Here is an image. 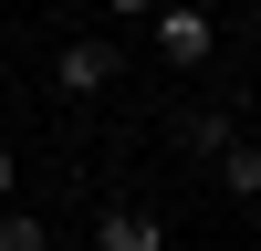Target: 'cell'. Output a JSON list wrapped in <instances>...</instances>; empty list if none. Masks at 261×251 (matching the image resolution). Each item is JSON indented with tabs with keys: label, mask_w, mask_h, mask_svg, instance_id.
<instances>
[{
	"label": "cell",
	"mask_w": 261,
	"mask_h": 251,
	"mask_svg": "<svg viewBox=\"0 0 261 251\" xmlns=\"http://www.w3.org/2000/svg\"><path fill=\"white\" fill-rule=\"evenodd\" d=\"M146 42H157V63H209L220 53V21L188 11V0H157V11H146Z\"/></svg>",
	"instance_id": "1"
},
{
	"label": "cell",
	"mask_w": 261,
	"mask_h": 251,
	"mask_svg": "<svg viewBox=\"0 0 261 251\" xmlns=\"http://www.w3.org/2000/svg\"><path fill=\"white\" fill-rule=\"evenodd\" d=\"M125 73V53H115V42H105V32H84V42H63V53H53V94H105V84H115Z\"/></svg>",
	"instance_id": "2"
},
{
	"label": "cell",
	"mask_w": 261,
	"mask_h": 251,
	"mask_svg": "<svg viewBox=\"0 0 261 251\" xmlns=\"http://www.w3.org/2000/svg\"><path fill=\"white\" fill-rule=\"evenodd\" d=\"M94 251H167V220H157V209H105V220H94Z\"/></svg>",
	"instance_id": "3"
},
{
	"label": "cell",
	"mask_w": 261,
	"mask_h": 251,
	"mask_svg": "<svg viewBox=\"0 0 261 251\" xmlns=\"http://www.w3.org/2000/svg\"><path fill=\"white\" fill-rule=\"evenodd\" d=\"M178 136H188V146H209V157H220V146L241 136V105H209V115H178Z\"/></svg>",
	"instance_id": "4"
},
{
	"label": "cell",
	"mask_w": 261,
	"mask_h": 251,
	"mask_svg": "<svg viewBox=\"0 0 261 251\" xmlns=\"http://www.w3.org/2000/svg\"><path fill=\"white\" fill-rule=\"evenodd\" d=\"M220 188H230V199H251V188H261V146H251V136L220 146Z\"/></svg>",
	"instance_id": "5"
},
{
	"label": "cell",
	"mask_w": 261,
	"mask_h": 251,
	"mask_svg": "<svg viewBox=\"0 0 261 251\" xmlns=\"http://www.w3.org/2000/svg\"><path fill=\"white\" fill-rule=\"evenodd\" d=\"M0 251H53V230H42L32 209H0Z\"/></svg>",
	"instance_id": "6"
},
{
	"label": "cell",
	"mask_w": 261,
	"mask_h": 251,
	"mask_svg": "<svg viewBox=\"0 0 261 251\" xmlns=\"http://www.w3.org/2000/svg\"><path fill=\"white\" fill-rule=\"evenodd\" d=\"M11 188H21V157H11V146H0V209H11Z\"/></svg>",
	"instance_id": "7"
},
{
	"label": "cell",
	"mask_w": 261,
	"mask_h": 251,
	"mask_svg": "<svg viewBox=\"0 0 261 251\" xmlns=\"http://www.w3.org/2000/svg\"><path fill=\"white\" fill-rule=\"evenodd\" d=\"M105 11H115V21H146V11H157V0H105Z\"/></svg>",
	"instance_id": "8"
}]
</instances>
